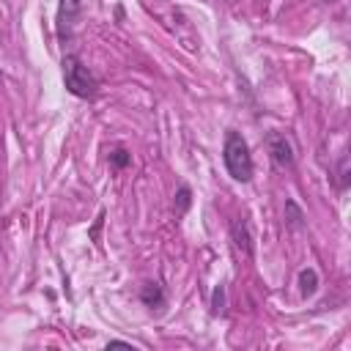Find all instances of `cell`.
I'll list each match as a JSON object with an SVG mask.
<instances>
[{
	"instance_id": "cell-1",
	"label": "cell",
	"mask_w": 351,
	"mask_h": 351,
	"mask_svg": "<svg viewBox=\"0 0 351 351\" xmlns=\"http://www.w3.org/2000/svg\"><path fill=\"white\" fill-rule=\"evenodd\" d=\"M222 162H225L228 176H230L233 181H241V184L252 181V170H255V165H252V154H250V145H247V140L241 137V132L230 129V132L225 134Z\"/></svg>"
},
{
	"instance_id": "cell-2",
	"label": "cell",
	"mask_w": 351,
	"mask_h": 351,
	"mask_svg": "<svg viewBox=\"0 0 351 351\" xmlns=\"http://www.w3.org/2000/svg\"><path fill=\"white\" fill-rule=\"evenodd\" d=\"M63 85L77 99H96L99 96V80H96V74L77 55H66L63 58Z\"/></svg>"
},
{
	"instance_id": "cell-3",
	"label": "cell",
	"mask_w": 351,
	"mask_h": 351,
	"mask_svg": "<svg viewBox=\"0 0 351 351\" xmlns=\"http://www.w3.org/2000/svg\"><path fill=\"white\" fill-rule=\"evenodd\" d=\"M266 145H269V156H271L274 167H280V170H293L296 156H293V145H291V140H288L285 134L271 132L269 140H266Z\"/></svg>"
},
{
	"instance_id": "cell-4",
	"label": "cell",
	"mask_w": 351,
	"mask_h": 351,
	"mask_svg": "<svg viewBox=\"0 0 351 351\" xmlns=\"http://www.w3.org/2000/svg\"><path fill=\"white\" fill-rule=\"evenodd\" d=\"M80 14V0H60L58 5V38L66 44L74 27V19Z\"/></svg>"
},
{
	"instance_id": "cell-5",
	"label": "cell",
	"mask_w": 351,
	"mask_h": 351,
	"mask_svg": "<svg viewBox=\"0 0 351 351\" xmlns=\"http://www.w3.org/2000/svg\"><path fill=\"white\" fill-rule=\"evenodd\" d=\"M230 239H233L236 250H241L244 255H252V233H250L247 219H233L230 222Z\"/></svg>"
},
{
	"instance_id": "cell-6",
	"label": "cell",
	"mask_w": 351,
	"mask_h": 351,
	"mask_svg": "<svg viewBox=\"0 0 351 351\" xmlns=\"http://www.w3.org/2000/svg\"><path fill=\"white\" fill-rule=\"evenodd\" d=\"M140 302L145 304V307H165V291L156 285V282H145L143 285V291H140Z\"/></svg>"
},
{
	"instance_id": "cell-7",
	"label": "cell",
	"mask_w": 351,
	"mask_h": 351,
	"mask_svg": "<svg viewBox=\"0 0 351 351\" xmlns=\"http://www.w3.org/2000/svg\"><path fill=\"white\" fill-rule=\"evenodd\" d=\"M315 291H318V271L307 266V269L299 271V293L307 299V296H313Z\"/></svg>"
},
{
	"instance_id": "cell-8",
	"label": "cell",
	"mask_w": 351,
	"mask_h": 351,
	"mask_svg": "<svg viewBox=\"0 0 351 351\" xmlns=\"http://www.w3.org/2000/svg\"><path fill=\"white\" fill-rule=\"evenodd\" d=\"M285 225H288V228H293V230L304 228V214H302V208H299L293 200H288V203H285Z\"/></svg>"
},
{
	"instance_id": "cell-9",
	"label": "cell",
	"mask_w": 351,
	"mask_h": 351,
	"mask_svg": "<svg viewBox=\"0 0 351 351\" xmlns=\"http://www.w3.org/2000/svg\"><path fill=\"white\" fill-rule=\"evenodd\" d=\"M189 206H192V189L186 184H181L176 192V217H184Z\"/></svg>"
},
{
	"instance_id": "cell-10",
	"label": "cell",
	"mask_w": 351,
	"mask_h": 351,
	"mask_svg": "<svg viewBox=\"0 0 351 351\" xmlns=\"http://www.w3.org/2000/svg\"><path fill=\"white\" fill-rule=\"evenodd\" d=\"M129 162H132V156H129L123 148H115V151L110 154V165H112V167H126Z\"/></svg>"
},
{
	"instance_id": "cell-11",
	"label": "cell",
	"mask_w": 351,
	"mask_h": 351,
	"mask_svg": "<svg viewBox=\"0 0 351 351\" xmlns=\"http://www.w3.org/2000/svg\"><path fill=\"white\" fill-rule=\"evenodd\" d=\"M222 304H225V288L217 285V288H214V296H211V313H214V315L222 313Z\"/></svg>"
},
{
	"instance_id": "cell-12",
	"label": "cell",
	"mask_w": 351,
	"mask_h": 351,
	"mask_svg": "<svg viewBox=\"0 0 351 351\" xmlns=\"http://www.w3.org/2000/svg\"><path fill=\"white\" fill-rule=\"evenodd\" d=\"M337 178H340V189H346V186H348V156H340Z\"/></svg>"
}]
</instances>
